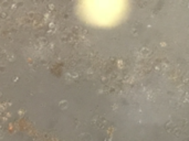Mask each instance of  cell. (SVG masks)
Listing matches in <instances>:
<instances>
[{
    "label": "cell",
    "mask_w": 189,
    "mask_h": 141,
    "mask_svg": "<svg viewBox=\"0 0 189 141\" xmlns=\"http://www.w3.org/2000/svg\"><path fill=\"white\" fill-rule=\"evenodd\" d=\"M84 14L87 19L97 22H106L108 23L111 20L117 19L123 13L125 7L123 2L117 1H93L85 2L82 7Z\"/></svg>",
    "instance_id": "cell-1"
}]
</instances>
